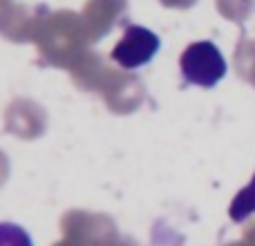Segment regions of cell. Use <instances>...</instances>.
I'll use <instances>...</instances> for the list:
<instances>
[{
    "mask_svg": "<svg viewBox=\"0 0 255 246\" xmlns=\"http://www.w3.org/2000/svg\"><path fill=\"white\" fill-rule=\"evenodd\" d=\"M0 246H31V238L22 226L0 222Z\"/></svg>",
    "mask_w": 255,
    "mask_h": 246,
    "instance_id": "5b68a950",
    "label": "cell"
},
{
    "mask_svg": "<svg viewBox=\"0 0 255 246\" xmlns=\"http://www.w3.org/2000/svg\"><path fill=\"white\" fill-rule=\"evenodd\" d=\"M159 45H161V40L157 34H152L145 27L130 25L126 27V34L112 49V61L124 70H136V67L152 61L154 54L159 52Z\"/></svg>",
    "mask_w": 255,
    "mask_h": 246,
    "instance_id": "7a4b0ae2",
    "label": "cell"
},
{
    "mask_svg": "<svg viewBox=\"0 0 255 246\" xmlns=\"http://www.w3.org/2000/svg\"><path fill=\"white\" fill-rule=\"evenodd\" d=\"M126 0H90L88 9L83 11V25L88 34H94V38L106 34L112 27L117 13L124 11Z\"/></svg>",
    "mask_w": 255,
    "mask_h": 246,
    "instance_id": "3957f363",
    "label": "cell"
},
{
    "mask_svg": "<svg viewBox=\"0 0 255 246\" xmlns=\"http://www.w3.org/2000/svg\"><path fill=\"white\" fill-rule=\"evenodd\" d=\"M253 213H255V175H253V179L235 195L233 202H231L229 217L235 224H240V222L249 220Z\"/></svg>",
    "mask_w": 255,
    "mask_h": 246,
    "instance_id": "277c9868",
    "label": "cell"
},
{
    "mask_svg": "<svg viewBox=\"0 0 255 246\" xmlns=\"http://www.w3.org/2000/svg\"><path fill=\"white\" fill-rule=\"evenodd\" d=\"M179 67L186 83L199 85V88H213L226 74L224 56L211 40H199V43L188 45L186 52L181 54Z\"/></svg>",
    "mask_w": 255,
    "mask_h": 246,
    "instance_id": "6da1fadb",
    "label": "cell"
},
{
    "mask_svg": "<svg viewBox=\"0 0 255 246\" xmlns=\"http://www.w3.org/2000/svg\"><path fill=\"white\" fill-rule=\"evenodd\" d=\"M166 7H190L195 0H161Z\"/></svg>",
    "mask_w": 255,
    "mask_h": 246,
    "instance_id": "8992f818",
    "label": "cell"
}]
</instances>
